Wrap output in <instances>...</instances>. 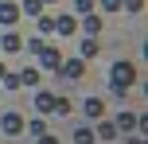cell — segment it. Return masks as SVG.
Here are the masks:
<instances>
[{
	"instance_id": "obj_1",
	"label": "cell",
	"mask_w": 148,
	"mask_h": 144,
	"mask_svg": "<svg viewBox=\"0 0 148 144\" xmlns=\"http://www.w3.org/2000/svg\"><path fill=\"white\" fill-rule=\"evenodd\" d=\"M133 82H136V66H133V62H125V59L113 62V70H109V86H113V93H125Z\"/></svg>"
},
{
	"instance_id": "obj_2",
	"label": "cell",
	"mask_w": 148,
	"mask_h": 144,
	"mask_svg": "<svg viewBox=\"0 0 148 144\" xmlns=\"http://www.w3.org/2000/svg\"><path fill=\"white\" fill-rule=\"evenodd\" d=\"M59 70L70 78V82H82V78H86V62H82V59H62Z\"/></svg>"
},
{
	"instance_id": "obj_3",
	"label": "cell",
	"mask_w": 148,
	"mask_h": 144,
	"mask_svg": "<svg viewBox=\"0 0 148 144\" xmlns=\"http://www.w3.org/2000/svg\"><path fill=\"white\" fill-rule=\"evenodd\" d=\"M16 20H20V4L0 0V23H4V27H16Z\"/></svg>"
},
{
	"instance_id": "obj_4",
	"label": "cell",
	"mask_w": 148,
	"mask_h": 144,
	"mask_svg": "<svg viewBox=\"0 0 148 144\" xmlns=\"http://www.w3.org/2000/svg\"><path fill=\"white\" fill-rule=\"evenodd\" d=\"M39 59H43V66L47 70H59V62H62V51H59V47H39Z\"/></svg>"
},
{
	"instance_id": "obj_5",
	"label": "cell",
	"mask_w": 148,
	"mask_h": 144,
	"mask_svg": "<svg viewBox=\"0 0 148 144\" xmlns=\"http://www.w3.org/2000/svg\"><path fill=\"white\" fill-rule=\"evenodd\" d=\"M82 113H86L90 121H101V117H105V101L101 98H86V101H82Z\"/></svg>"
},
{
	"instance_id": "obj_6",
	"label": "cell",
	"mask_w": 148,
	"mask_h": 144,
	"mask_svg": "<svg viewBox=\"0 0 148 144\" xmlns=\"http://www.w3.org/2000/svg\"><path fill=\"white\" fill-rule=\"evenodd\" d=\"M0 129H4L8 136H20V132H23V117L20 113H4V117H0Z\"/></svg>"
},
{
	"instance_id": "obj_7",
	"label": "cell",
	"mask_w": 148,
	"mask_h": 144,
	"mask_svg": "<svg viewBox=\"0 0 148 144\" xmlns=\"http://www.w3.org/2000/svg\"><path fill=\"white\" fill-rule=\"evenodd\" d=\"M97 51H101V47H97V35H86V39L78 43V59H82V62L97 59Z\"/></svg>"
},
{
	"instance_id": "obj_8",
	"label": "cell",
	"mask_w": 148,
	"mask_h": 144,
	"mask_svg": "<svg viewBox=\"0 0 148 144\" xmlns=\"http://www.w3.org/2000/svg\"><path fill=\"white\" fill-rule=\"evenodd\" d=\"M113 125H117V132H133V129H140V117H136V113H125V109H121Z\"/></svg>"
},
{
	"instance_id": "obj_9",
	"label": "cell",
	"mask_w": 148,
	"mask_h": 144,
	"mask_svg": "<svg viewBox=\"0 0 148 144\" xmlns=\"http://www.w3.org/2000/svg\"><path fill=\"white\" fill-rule=\"evenodd\" d=\"M0 51H4V55H16V51H23V39L16 35V31H8V35L0 39Z\"/></svg>"
},
{
	"instance_id": "obj_10",
	"label": "cell",
	"mask_w": 148,
	"mask_h": 144,
	"mask_svg": "<svg viewBox=\"0 0 148 144\" xmlns=\"http://www.w3.org/2000/svg\"><path fill=\"white\" fill-rule=\"evenodd\" d=\"M55 98H59V93L39 90V93H35V109H39V113H55Z\"/></svg>"
},
{
	"instance_id": "obj_11",
	"label": "cell",
	"mask_w": 148,
	"mask_h": 144,
	"mask_svg": "<svg viewBox=\"0 0 148 144\" xmlns=\"http://www.w3.org/2000/svg\"><path fill=\"white\" fill-rule=\"evenodd\" d=\"M55 31L66 39V35H74V31H78V20H74V16H62V20H55Z\"/></svg>"
},
{
	"instance_id": "obj_12",
	"label": "cell",
	"mask_w": 148,
	"mask_h": 144,
	"mask_svg": "<svg viewBox=\"0 0 148 144\" xmlns=\"http://www.w3.org/2000/svg\"><path fill=\"white\" fill-rule=\"evenodd\" d=\"M78 27L86 31V35H97V31H101V16H90V12H86V16H82V23H78Z\"/></svg>"
},
{
	"instance_id": "obj_13",
	"label": "cell",
	"mask_w": 148,
	"mask_h": 144,
	"mask_svg": "<svg viewBox=\"0 0 148 144\" xmlns=\"http://www.w3.org/2000/svg\"><path fill=\"white\" fill-rule=\"evenodd\" d=\"M97 140H117V125H109V121H97V132H94Z\"/></svg>"
},
{
	"instance_id": "obj_14",
	"label": "cell",
	"mask_w": 148,
	"mask_h": 144,
	"mask_svg": "<svg viewBox=\"0 0 148 144\" xmlns=\"http://www.w3.org/2000/svg\"><path fill=\"white\" fill-rule=\"evenodd\" d=\"M16 78H20V86H39V70H35V66H23Z\"/></svg>"
},
{
	"instance_id": "obj_15",
	"label": "cell",
	"mask_w": 148,
	"mask_h": 144,
	"mask_svg": "<svg viewBox=\"0 0 148 144\" xmlns=\"http://www.w3.org/2000/svg\"><path fill=\"white\" fill-rule=\"evenodd\" d=\"M74 144H94L97 136H94V129H90V125H82V129H74V136H70Z\"/></svg>"
},
{
	"instance_id": "obj_16",
	"label": "cell",
	"mask_w": 148,
	"mask_h": 144,
	"mask_svg": "<svg viewBox=\"0 0 148 144\" xmlns=\"http://www.w3.org/2000/svg\"><path fill=\"white\" fill-rule=\"evenodd\" d=\"M20 16H43V0H23V4H20Z\"/></svg>"
},
{
	"instance_id": "obj_17",
	"label": "cell",
	"mask_w": 148,
	"mask_h": 144,
	"mask_svg": "<svg viewBox=\"0 0 148 144\" xmlns=\"http://www.w3.org/2000/svg\"><path fill=\"white\" fill-rule=\"evenodd\" d=\"M23 129H27L31 136H39V132H47V125H43V117H35V121H31V125H23Z\"/></svg>"
},
{
	"instance_id": "obj_18",
	"label": "cell",
	"mask_w": 148,
	"mask_h": 144,
	"mask_svg": "<svg viewBox=\"0 0 148 144\" xmlns=\"http://www.w3.org/2000/svg\"><path fill=\"white\" fill-rule=\"evenodd\" d=\"M121 8L125 12H144V0H121Z\"/></svg>"
},
{
	"instance_id": "obj_19",
	"label": "cell",
	"mask_w": 148,
	"mask_h": 144,
	"mask_svg": "<svg viewBox=\"0 0 148 144\" xmlns=\"http://www.w3.org/2000/svg\"><path fill=\"white\" fill-rule=\"evenodd\" d=\"M35 20H39V31H43V35L55 31V20H51V16H35Z\"/></svg>"
},
{
	"instance_id": "obj_20",
	"label": "cell",
	"mask_w": 148,
	"mask_h": 144,
	"mask_svg": "<svg viewBox=\"0 0 148 144\" xmlns=\"http://www.w3.org/2000/svg\"><path fill=\"white\" fill-rule=\"evenodd\" d=\"M74 8H78V12L86 16V12H94V0H74Z\"/></svg>"
},
{
	"instance_id": "obj_21",
	"label": "cell",
	"mask_w": 148,
	"mask_h": 144,
	"mask_svg": "<svg viewBox=\"0 0 148 144\" xmlns=\"http://www.w3.org/2000/svg\"><path fill=\"white\" fill-rule=\"evenodd\" d=\"M101 8L105 12H121V0H101Z\"/></svg>"
},
{
	"instance_id": "obj_22",
	"label": "cell",
	"mask_w": 148,
	"mask_h": 144,
	"mask_svg": "<svg viewBox=\"0 0 148 144\" xmlns=\"http://www.w3.org/2000/svg\"><path fill=\"white\" fill-rule=\"evenodd\" d=\"M39 144H59V140H55L51 132H39Z\"/></svg>"
},
{
	"instance_id": "obj_23",
	"label": "cell",
	"mask_w": 148,
	"mask_h": 144,
	"mask_svg": "<svg viewBox=\"0 0 148 144\" xmlns=\"http://www.w3.org/2000/svg\"><path fill=\"white\" fill-rule=\"evenodd\" d=\"M4 74H8V66H4V62H0V78H4Z\"/></svg>"
},
{
	"instance_id": "obj_24",
	"label": "cell",
	"mask_w": 148,
	"mask_h": 144,
	"mask_svg": "<svg viewBox=\"0 0 148 144\" xmlns=\"http://www.w3.org/2000/svg\"><path fill=\"white\" fill-rule=\"evenodd\" d=\"M43 4H59V0H43Z\"/></svg>"
}]
</instances>
